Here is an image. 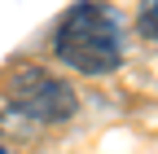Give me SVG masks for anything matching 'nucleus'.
Wrapping results in <instances>:
<instances>
[{
    "mask_svg": "<svg viewBox=\"0 0 158 154\" xmlns=\"http://www.w3.org/2000/svg\"><path fill=\"white\" fill-rule=\"evenodd\" d=\"M136 31L145 35V40H158V0H145L141 13H136Z\"/></svg>",
    "mask_w": 158,
    "mask_h": 154,
    "instance_id": "obj_3",
    "label": "nucleus"
},
{
    "mask_svg": "<svg viewBox=\"0 0 158 154\" xmlns=\"http://www.w3.org/2000/svg\"><path fill=\"white\" fill-rule=\"evenodd\" d=\"M9 106H13V114H27L35 123H62L75 114L79 101H75L70 84L53 79L40 66H22V71L9 75Z\"/></svg>",
    "mask_w": 158,
    "mask_h": 154,
    "instance_id": "obj_2",
    "label": "nucleus"
},
{
    "mask_svg": "<svg viewBox=\"0 0 158 154\" xmlns=\"http://www.w3.org/2000/svg\"><path fill=\"white\" fill-rule=\"evenodd\" d=\"M57 57L84 75H106L123 62V22L110 5L84 0L57 22Z\"/></svg>",
    "mask_w": 158,
    "mask_h": 154,
    "instance_id": "obj_1",
    "label": "nucleus"
}]
</instances>
